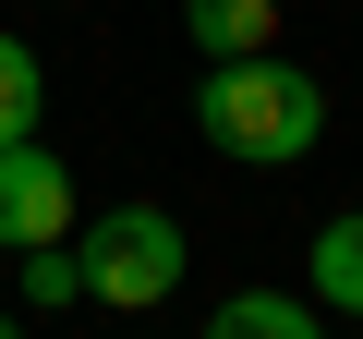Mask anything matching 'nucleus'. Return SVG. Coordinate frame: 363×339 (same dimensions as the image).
Wrapping results in <instances>:
<instances>
[{
	"label": "nucleus",
	"mask_w": 363,
	"mask_h": 339,
	"mask_svg": "<svg viewBox=\"0 0 363 339\" xmlns=\"http://www.w3.org/2000/svg\"><path fill=\"white\" fill-rule=\"evenodd\" d=\"M73 255H85V303H121V315L169 303V291H182V267H194L169 206H109V218H85V230H73Z\"/></svg>",
	"instance_id": "nucleus-2"
},
{
	"label": "nucleus",
	"mask_w": 363,
	"mask_h": 339,
	"mask_svg": "<svg viewBox=\"0 0 363 339\" xmlns=\"http://www.w3.org/2000/svg\"><path fill=\"white\" fill-rule=\"evenodd\" d=\"M315 303L363 315V206H339V218L315 230Z\"/></svg>",
	"instance_id": "nucleus-6"
},
{
	"label": "nucleus",
	"mask_w": 363,
	"mask_h": 339,
	"mask_svg": "<svg viewBox=\"0 0 363 339\" xmlns=\"http://www.w3.org/2000/svg\"><path fill=\"white\" fill-rule=\"evenodd\" d=\"M37 109H49V61H37L25 37H0V145H25Z\"/></svg>",
	"instance_id": "nucleus-7"
},
{
	"label": "nucleus",
	"mask_w": 363,
	"mask_h": 339,
	"mask_svg": "<svg viewBox=\"0 0 363 339\" xmlns=\"http://www.w3.org/2000/svg\"><path fill=\"white\" fill-rule=\"evenodd\" d=\"M0 243H73V170L25 133V145H0Z\"/></svg>",
	"instance_id": "nucleus-3"
},
{
	"label": "nucleus",
	"mask_w": 363,
	"mask_h": 339,
	"mask_svg": "<svg viewBox=\"0 0 363 339\" xmlns=\"http://www.w3.org/2000/svg\"><path fill=\"white\" fill-rule=\"evenodd\" d=\"M182 25L206 61H255V49H279V0H182Z\"/></svg>",
	"instance_id": "nucleus-4"
},
{
	"label": "nucleus",
	"mask_w": 363,
	"mask_h": 339,
	"mask_svg": "<svg viewBox=\"0 0 363 339\" xmlns=\"http://www.w3.org/2000/svg\"><path fill=\"white\" fill-rule=\"evenodd\" d=\"M0 339H25V315H0Z\"/></svg>",
	"instance_id": "nucleus-9"
},
{
	"label": "nucleus",
	"mask_w": 363,
	"mask_h": 339,
	"mask_svg": "<svg viewBox=\"0 0 363 339\" xmlns=\"http://www.w3.org/2000/svg\"><path fill=\"white\" fill-rule=\"evenodd\" d=\"M194 133L218 145V157H242V170H291V157H315V133H327V85L303 73V61H206V85H194Z\"/></svg>",
	"instance_id": "nucleus-1"
},
{
	"label": "nucleus",
	"mask_w": 363,
	"mask_h": 339,
	"mask_svg": "<svg viewBox=\"0 0 363 339\" xmlns=\"http://www.w3.org/2000/svg\"><path fill=\"white\" fill-rule=\"evenodd\" d=\"M206 339H327V315L291 303V291H230V303L206 315Z\"/></svg>",
	"instance_id": "nucleus-5"
},
{
	"label": "nucleus",
	"mask_w": 363,
	"mask_h": 339,
	"mask_svg": "<svg viewBox=\"0 0 363 339\" xmlns=\"http://www.w3.org/2000/svg\"><path fill=\"white\" fill-rule=\"evenodd\" d=\"M13 279H25V303H37V315L85 303V255H73V243H25V255H13Z\"/></svg>",
	"instance_id": "nucleus-8"
}]
</instances>
